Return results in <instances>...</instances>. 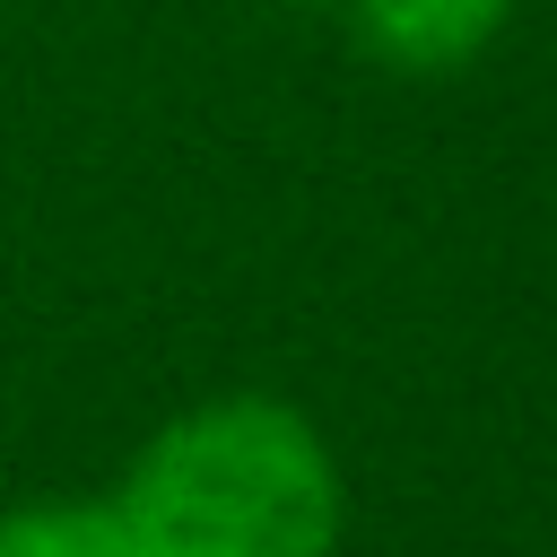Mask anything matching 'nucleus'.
Instances as JSON below:
<instances>
[{
  "label": "nucleus",
  "instance_id": "1",
  "mask_svg": "<svg viewBox=\"0 0 557 557\" xmlns=\"http://www.w3.org/2000/svg\"><path fill=\"white\" fill-rule=\"evenodd\" d=\"M122 557H339L348 487L331 435L278 392L174 409L113 479Z\"/></svg>",
  "mask_w": 557,
  "mask_h": 557
},
{
  "label": "nucleus",
  "instance_id": "2",
  "mask_svg": "<svg viewBox=\"0 0 557 557\" xmlns=\"http://www.w3.org/2000/svg\"><path fill=\"white\" fill-rule=\"evenodd\" d=\"M339 9H348L357 44L374 61L418 70V78L479 61L505 35V17H513V0H339Z\"/></svg>",
  "mask_w": 557,
  "mask_h": 557
},
{
  "label": "nucleus",
  "instance_id": "3",
  "mask_svg": "<svg viewBox=\"0 0 557 557\" xmlns=\"http://www.w3.org/2000/svg\"><path fill=\"white\" fill-rule=\"evenodd\" d=\"M0 557H122L104 496H26L0 505Z\"/></svg>",
  "mask_w": 557,
  "mask_h": 557
}]
</instances>
